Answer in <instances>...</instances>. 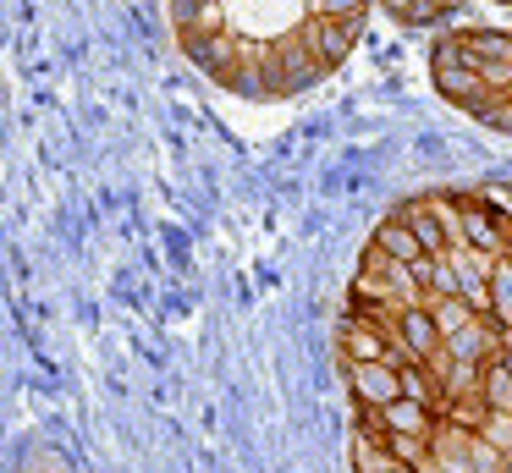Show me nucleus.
<instances>
[{
    "instance_id": "f257e3e1",
    "label": "nucleus",
    "mask_w": 512,
    "mask_h": 473,
    "mask_svg": "<svg viewBox=\"0 0 512 473\" xmlns=\"http://www.w3.org/2000/svg\"><path fill=\"white\" fill-rule=\"evenodd\" d=\"M397 314H375V308H342L336 319V352L342 363H408L397 352Z\"/></svg>"
},
{
    "instance_id": "f03ea898",
    "label": "nucleus",
    "mask_w": 512,
    "mask_h": 473,
    "mask_svg": "<svg viewBox=\"0 0 512 473\" xmlns=\"http://www.w3.org/2000/svg\"><path fill=\"white\" fill-rule=\"evenodd\" d=\"M358 28H364V22H336V17H309L298 28V39L309 44V55L314 61L325 66V77L336 72V66L347 61V55H353V44H358Z\"/></svg>"
},
{
    "instance_id": "7ed1b4c3",
    "label": "nucleus",
    "mask_w": 512,
    "mask_h": 473,
    "mask_svg": "<svg viewBox=\"0 0 512 473\" xmlns=\"http://www.w3.org/2000/svg\"><path fill=\"white\" fill-rule=\"evenodd\" d=\"M391 330H397V352L408 363H435L446 352V336H441V325H435V314L430 308H402L397 319H391Z\"/></svg>"
},
{
    "instance_id": "20e7f679",
    "label": "nucleus",
    "mask_w": 512,
    "mask_h": 473,
    "mask_svg": "<svg viewBox=\"0 0 512 473\" xmlns=\"http://www.w3.org/2000/svg\"><path fill=\"white\" fill-rule=\"evenodd\" d=\"M347 385L358 407H391L402 396V363H347Z\"/></svg>"
},
{
    "instance_id": "39448f33",
    "label": "nucleus",
    "mask_w": 512,
    "mask_h": 473,
    "mask_svg": "<svg viewBox=\"0 0 512 473\" xmlns=\"http://www.w3.org/2000/svg\"><path fill=\"white\" fill-rule=\"evenodd\" d=\"M430 72H435V94H441L446 105L468 110L474 121L485 116V110H490V99H496V94H490V88L474 77V66H430Z\"/></svg>"
},
{
    "instance_id": "423d86ee",
    "label": "nucleus",
    "mask_w": 512,
    "mask_h": 473,
    "mask_svg": "<svg viewBox=\"0 0 512 473\" xmlns=\"http://www.w3.org/2000/svg\"><path fill=\"white\" fill-rule=\"evenodd\" d=\"M496 352H501V325L496 319H468L457 336H446V358L452 363H479V369H485Z\"/></svg>"
},
{
    "instance_id": "0eeeda50",
    "label": "nucleus",
    "mask_w": 512,
    "mask_h": 473,
    "mask_svg": "<svg viewBox=\"0 0 512 473\" xmlns=\"http://www.w3.org/2000/svg\"><path fill=\"white\" fill-rule=\"evenodd\" d=\"M397 220L413 231V237H419L424 259H441V253L452 248V242H446V226H441V215L430 209V193H424V198H408V204L397 209Z\"/></svg>"
},
{
    "instance_id": "6e6552de",
    "label": "nucleus",
    "mask_w": 512,
    "mask_h": 473,
    "mask_svg": "<svg viewBox=\"0 0 512 473\" xmlns=\"http://www.w3.org/2000/svg\"><path fill=\"white\" fill-rule=\"evenodd\" d=\"M430 457L452 473H468V457H474V429L452 424V418H435L430 429Z\"/></svg>"
},
{
    "instance_id": "1a4fd4ad",
    "label": "nucleus",
    "mask_w": 512,
    "mask_h": 473,
    "mask_svg": "<svg viewBox=\"0 0 512 473\" xmlns=\"http://www.w3.org/2000/svg\"><path fill=\"white\" fill-rule=\"evenodd\" d=\"M369 253H380V259H397V264H419V259H424L419 237H413V231L402 226L397 215L375 226V237H369Z\"/></svg>"
},
{
    "instance_id": "9d476101",
    "label": "nucleus",
    "mask_w": 512,
    "mask_h": 473,
    "mask_svg": "<svg viewBox=\"0 0 512 473\" xmlns=\"http://www.w3.org/2000/svg\"><path fill=\"white\" fill-rule=\"evenodd\" d=\"M375 413H380V435H424L430 440V429H435V413L408 402V396H397L391 407H375Z\"/></svg>"
},
{
    "instance_id": "9b49d317",
    "label": "nucleus",
    "mask_w": 512,
    "mask_h": 473,
    "mask_svg": "<svg viewBox=\"0 0 512 473\" xmlns=\"http://www.w3.org/2000/svg\"><path fill=\"white\" fill-rule=\"evenodd\" d=\"M402 396H408V402H419V407H430L435 418H441V407H446L441 374H435L430 363H402Z\"/></svg>"
},
{
    "instance_id": "f8f14e48",
    "label": "nucleus",
    "mask_w": 512,
    "mask_h": 473,
    "mask_svg": "<svg viewBox=\"0 0 512 473\" xmlns=\"http://www.w3.org/2000/svg\"><path fill=\"white\" fill-rule=\"evenodd\" d=\"M457 39H463L468 66H485V61H512V33H501V28H468V33H457Z\"/></svg>"
},
{
    "instance_id": "ddd939ff",
    "label": "nucleus",
    "mask_w": 512,
    "mask_h": 473,
    "mask_svg": "<svg viewBox=\"0 0 512 473\" xmlns=\"http://www.w3.org/2000/svg\"><path fill=\"white\" fill-rule=\"evenodd\" d=\"M353 473H419V468H408V462L391 457L386 440L358 435V429H353Z\"/></svg>"
},
{
    "instance_id": "4468645a",
    "label": "nucleus",
    "mask_w": 512,
    "mask_h": 473,
    "mask_svg": "<svg viewBox=\"0 0 512 473\" xmlns=\"http://www.w3.org/2000/svg\"><path fill=\"white\" fill-rule=\"evenodd\" d=\"M490 319L501 325V336H512V259L507 253L490 270Z\"/></svg>"
},
{
    "instance_id": "2eb2a0df",
    "label": "nucleus",
    "mask_w": 512,
    "mask_h": 473,
    "mask_svg": "<svg viewBox=\"0 0 512 473\" xmlns=\"http://www.w3.org/2000/svg\"><path fill=\"white\" fill-rule=\"evenodd\" d=\"M479 396H485L490 413H512V374L501 369L496 358L485 363V380H479Z\"/></svg>"
},
{
    "instance_id": "dca6fc26",
    "label": "nucleus",
    "mask_w": 512,
    "mask_h": 473,
    "mask_svg": "<svg viewBox=\"0 0 512 473\" xmlns=\"http://www.w3.org/2000/svg\"><path fill=\"white\" fill-rule=\"evenodd\" d=\"M435 314V325H441V336H457V330L468 325V319H485V314H474V308L463 303V297H435V303H424Z\"/></svg>"
},
{
    "instance_id": "f3484780",
    "label": "nucleus",
    "mask_w": 512,
    "mask_h": 473,
    "mask_svg": "<svg viewBox=\"0 0 512 473\" xmlns=\"http://www.w3.org/2000/svg\"><path fill=\"white\" fill-rule=\"evenodd\" d=\"M386 451L397 462H408V468H424V462H430V440L424 435H386Z\"/></svg>"
},
{
    "instance_id": "a211bd4d",
    "label": "nucleus",
    "mask_w": 512,
    "mask_h": 473,
    "mask_svg": "<svg viewBox=\"0 0 512 473\" xmlns=\"http://www.w3.org/2000/svg\"><path fill=\"white\" fill-rule=\"evenodd\" d=\"M485 446H496L501 457H512V413H485V424L474 429Z\"/></svg>"
},
{
    "instance_id": "6ab92c4d",
    "label": "nucleus",
    "mask_w": 512,
    "mask_h": 473,
    "mask_svg": "<svg viewBox=\"0 0 512 473\" xmlns=\"http://www.w3.org/2000/svg\"><path fill=\"white\" fill-rule=\"evenodd\" d=\"M369 0H309V17H336V22H364Z\"/></svg>"
},
{
    "instance_id": "aec40b11",
    "label": "nucleus",
    "mask_w": 512,
    "mask_h": 473,
    "mask_svg": "<svg viewBox=\"0 0 512 473\" xmlns=\"http://www.w3.org/2000/svg\"><path fill=\"white\" fill-rule=\"evenodd\" d=\"M468 473H507V457L474 435V457H468Z\"/></svg>"
},
{
    "instance_id": "412c9836",
    "label": "nucleus",
    "mask_w": 512,
    "mask_h": 473,
    "mask_svg": "<svg viewBox=\"0 0 512 473\" xmlns=\"http://www.w3.org/2000/svg\"><path fill=\"white\" fill-rule=\"evenodd\" d=\"M28 473H78L72 468L67 457H61V451H50V446H39L34 457H28Z\"/></svg>"
},
{
    "instance_id": "4be33fe9",
    "label": "nucleus",
    "mask_w": 512,
    "mask_h": 473,
    "mask_svg": "<svg viewBox=\"0 0 512 473\" xmlns=\"http://www.w3.org/2000/svg\"><path fill=\"white\" fill-rule=\"evenodd\" d=\"M479 198H485V204L496 209V215H507V220H512V187H507V182H490V187H479Z\"/></svg>"
},
{
    "instance_id": "5701e85b",
    "label": "nucleus",
    "mask_w": 512,
    "mask_h": 473,
    "mask_svg": "<svg viewBox=\"0 0 512 473\" xmlns=\"http://www.w3.org/2000/svg\"><path fill=\"white\" fill-rule=\"evenodd\" d=\"M496 363H501V369L512 374V336H501V352H496Z\"/></svg>"
},
{
    "instance_id": "b1692460",
    "label": "nucleus",
    "mask_w": 512,
    "mask_h": 473,
    "mask_svg": "<svg viewBox=\"0 0 512 473\" xmlns=\"http://www.w3.org/2000/svg\"><path fill=\"white\" fill-rule=\"evenodd\" d=\"M419 473H452V468H441V462H435V457H430V462H424V468H419Z\"/></svg>"
},
{
    "instance_id": "393cba45",
    "label": "nucleus",
    "mask_w": 512,
    "mask_h": 473,
    "mask_svg": "<svg viewBox=\"0 0 512 473\" xmlns=\"http://www.w3.org/2000/svg\"><path fill=\"white\" fill-rule=\"evenodd\" d=\"M507 473H512V457H507Z\"/></svg>"
},
{
    "instance_id": "a878e982",
    "label": "nucleus",
    "mask_w": 512,
    "mask_h": 473,
    "mask_svg": "<svg viewBox=\"0 0 512 473\" xmlns=\"http://www.w3.org/2000/svg\"><path fill=\"white\" fill-rule=\"evenodd\" d=\"M501 6H512V0H501Z\"/></svg>"
}]
</instances>
